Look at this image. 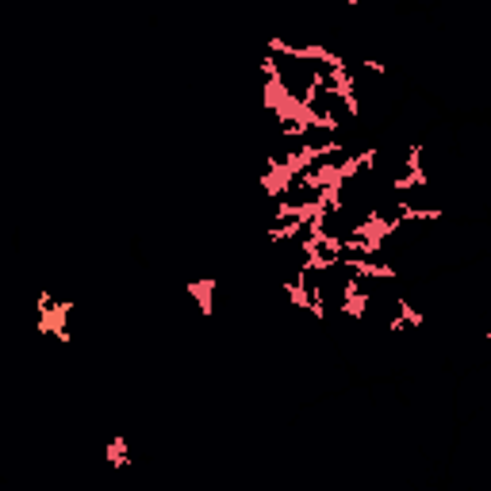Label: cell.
<instances>
[{
	"label": "cell",
	"mask_w": 491,
	"mask_h": 491,
	"mask_svg": "<svg viewBox=\"0 0 491 491\" xmlns=\"http://www.w3.org/2000/svg\"><path fill=\"white\" fill-rule=\"evenodd\" d=\"M108 457H112L115 468H123V464H127V442H123V438H112V445H108Z\"/></svg>",
	"instance_id": "6da1fadb"
}]
</instances>
